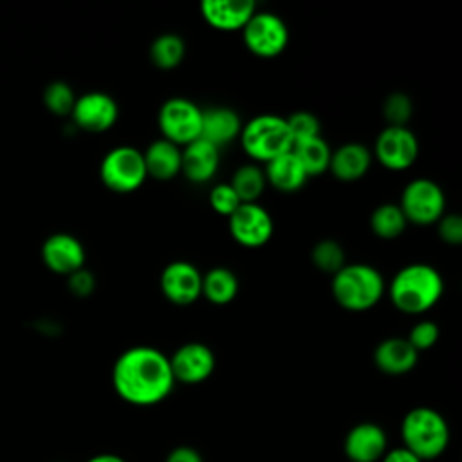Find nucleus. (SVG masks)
I'll list each match as a JSON object with an SVG mask.
<instances>
[{
	"mask_svg": "<svg viewBox=\"0 0 462 462\" xmlns=\"http://www.w3.org/2000/svg\"><path fill=\"white\" fill-rule=\"evenodd\" d=\"M99 177L103 184L116 193H132L146 180L143 152L123 144L112 148L101 161Z\"/></svg>",
	"mask_w": 462,
	"mask_h": 462,
	"instance_id": "obj_6",
	"label": "nucleus"
},
{
	"mask_svg": "<svg viewBox=\"0 0 462 462\" xmlns=\"http://www.w3.org/2000/svg\"><path fill=\"white\" fill-rule=\"evenodd\" d=\"M164 462H204V458L200 451L191 446H177L166 455Z\"/></svg>",
	"mask_w": 462,
	"mask_h": 462,
	"instance_id": "obj_37",
	"label": "nucleus"
},
{
	"mask_svg": "<svg viewBox=\"0 0 462 462\" xmlns=\"http://www.w3.org/2000/svg\"><path fill=\"white\" fill-rule=\"evenodd\" d=\"M291 150L298 157L300 164L303 166V170L309 177L321 175L323 171L328 170L332 150L321 135L294 143Z\"/></svg>",
	"mask_w": 462,
	"mask_h": 462,
	"instance_id": "obj_25",
	"label": "nucleus"
},
{
	"mask_svg": "<svg viewBox=\"0 0 462 462\" xmlns=\"http://www.w3.org/2000/svg\"><path fill=\"white\" fill-rule=\"evenodd\" d=\"M372 162L368 148L361 143H345L330 153L328 170L339 180H357L361 179Z\"/></svg>",
	"mask_w": 462,
	"mask_h": 462,
	"instance_id": "obj_21",
	"label": "nucleus"
},
{
	"mask_svg": "<svg viewBox=\"0 0 462 462\" xmlns=\"http://www.w3.org/2000/svg\"><path fill=\"white\" fill-rule=\"evenodd\" d=\"M399 208L408 222L428 226L444 215L446 197L431 179H413L404 186Z\"/></svg>",
	"mask_w": 462,
	"mask_h": 462,
	"instance_id": "obj_9",
	"label": "nucleus"
},
{
	"mask_svg": "<svg viewBox=\"0 0 462 462\" xmlns=\"http://www.w3.org/2000/svg\"><path fill=\"white\" fill-rule=\"evenodd\" d=\"M76 103L74 90L65 81H52L43 90V105L54 116H69Z\"/></svg>",
	"mask_w": 462,
	"mask_h": 462,
	"instance_id": "obj_30",
	"label": "nucleus"
},
{
	"mask_svg": "<svg viewBox=\"0 0 462 462\" xmlns=\"http://www.w3.org/2000/svg\"><path fill=\"white\" fill-rule=\"evenodd\" d=\"M240 204L242 202L236 197V193L233 191V188L229 186V182H220V184L213 186L209 191V206L213 208V211H217L224 217H229Z\"/></svg>",
	"mask_w": 462,
	"mask_h": 462,
	"instance_id": "obj_33",
	"label": "nucleus"
},
{
	"mask_svg": "<svg viewBox=\"0 0 462 462\" xmlns=\"http://www.w3.org/2000/svg\"><path fill=\"white\" fill-rule=\"evenodd\" d=\"M388 449V437L375 422L352 426L343 440V453L350 462H379Z\"/></svg>",
	"mask_w": 462,
	"mask_h": 462,
	"instance_id": "obj_15",
	"label": "nucleus"
},
{
	"mask_svg": "<svg viewBox=\"0 0 462 462\" xmlns=\"http://www.w3.org/2000/svg\"><path fill=\"white\" fill-rule=\"evenodd\" d=\"M168 359L175 383L182 384L204 383L217 365L213 350L200 341L180 345Z\"/></svg>",
	"mask_w": 462,
	"mask_h": 462,
	"instance_id": "obj_12",
	"label": "nucleus"
},
{
	"mask_svg": "<svg viewBox=\"0 0 462 462\" xmlns=\"http://www.w3.org/2000/svg\"><path fill=\"white\" fill-rule=\"evenodd\" d=\"M439 236L442 242L458 245L462 242V218L457 213H444L439 220Z\"/></svg>",
	"mask_w": 462,
	"mask_h": 462,
	"instance_id": "obj_35",
	"label": "nucleus"
},
{
	"mask_svg": "<svg viewBox=\"0 0 462 462\" xmlns=\"http://www.w3.org/2000/svg\"><path fill=\"white\" fill-rule=\"evenodd\" d=\"M263 173H265V180L283 193L298 191L300 188H303V184L309 179V175L305 173L303 166L300 164L292 150L265 162Z\"/></svg>",
	"mask_w": 462,
	"mask_h": 462,
	"instance_id": "obj_22",
	"label": "nucleus"
},
{
	"mask_svg": "<svg viewBox=\"0 0 462 462\" xmlns=\"http://www.w3.org/2000/svg\"><path fill=\"white\" fill-rule=\"evenodd\" d=\"M408 343L417 350V352H422V350H430L437 339H439V327L435 321L431 319H422V321H417L411 330H410V336L406 337Z\"/></svg>",
	"mask_w": 462,
	"mask_h": 462,
	"instance_id": "obj_34",
	"label": "nucleus"
},
{
	"mask_svg": "<svg viewBox=\"0 0 462 462\" xmlns=\"http://www.w3.org/2000/svg\"><path fill=\"white\" fill-rule=\"evenodd\" d=\"M254 11L253 0H204L200 4L202 18L218 31H242Z\"/></svg>",
	"mask_w": 462,
	"mask_h": 462,
	"instance_id": "obj_17",
	"label": "nucleus"
},
{
	"mask_svg": "<svg viewBox=\"0 0 462 462\" xmlns=\"http://www.w3.org/2000/svg\"><path fill=\"white\" fill-rule=\"evenodd\" d=\"M375 157L388 170H406L419 157V141L406 126H386L375 139Z\"/></svg>",
	"mask_w": 462,
	"mask_h": 462,
	"instance_id": "obj_11",
	"label": "nucleus"
},
{
	"mask_svg": "<svg viewBox=\"0 0 462 462\" xmlns=\"http://www.w3.org/2000/svg\"><path fill=\"white\" fill-rule=\"evenodd\" d=\"M240 143L244 152L260 162H269L292 148L285 117L274 114H262L249 119L240 130Z\"/></svg>",
	"mask_w": 462,
	"mask_h": 462,
	"instance_id": "obj_5",
	"label": "nucleus"
},
{
	"mask_svg": "<svg viewBox=\"0 0 462 462\" xmlns=\"http://www.w3.org/2000/svg\"><path fill=\"white\" fill-rule=\"evenodd\" d=\"M70 116L78 128L90 134H101L116 125L119 108L112 96L94 90L76 97Z\"/></svg>",
	"mask_w": 462,
	"mask_h": 462,
	"instance_id": "obj_13",
	"label": "nucleus"
},
{
	"mask_svg": "<svg viewBox=\"0 0 462 462\" xmlns=\"http://www.w3.org/2000/svg\"><path fill=\"white\" fill-rule=\"evenodd\" d=\"M383 114L388 126H406L411 116V101L404 92H392L383 103Z\"/></svg>",
	"mask_w": 462,
	"mask_h": 462,
	"instance_id": "obj_32",
	"label": "nucleus"
},
{
	"mask_svg": "<svg viewBox=\"0 0 462 462\" xmlns=\"http://www.w3.org/2000/svg\"><path fill=\"white\" fill-rule=\"evenodd\" d=\"M285 121L289 126L292 144L319 135V119L310 112L298 110V112L291 114L289 117H285Z\"/></svg>",
	"mask_w": 462,
	"mask_h": 462,
	"instance_id": "obj_31",
	"label": "nucleus"
},
{
	"mask_svg": "<svg viewBox=\"0 0 462 462\" xmlns=\"http://www.w3.org/2000/svg\"><path fill=\"white\" fill-rule=\"evenodd\" d=\"M112 386L125 402L134 406L162 402L175 386L168 356L146 345L125 350L112 366Z\"/></svg>",
	"mask_w": 462,
	"mask_h": 462,
	"instance_id": "obj_1",
	"label": "nucleus"
},
{
	"mask_svg": "<svg viewBox=\"0 0 462 462\" xmlns=\"http://www.w3.org/2000/svg\"><path fill=\"white\" fill-rule=\"evenodd\" d=\"M265 184H267L265 173L256 164L240 166L233 173V179L229 182V186L233 188L240 202H254L262 195Z\"/></svg>",
	"mask_w": 462,
	"mask_h": 462,
	"instance_id": "obj_28",
	"label": "nucleus"
},
{
	"mask_svg": "<svg viewBox=\"0 0 462 462\" xmlns=\"http://www.w3.org/2000/svg\"><path fill=\"white\" fill-rule=\"evenodd\" d=\"M157 121L162 139L186 146L200 137L202 110L188 97H170L161 105Z\"/></svg>",
	"mask_w": 462,
	"mask_h": 462,
	"instance_id": "obj_7",
	"label": "nucleus"
},
{
	"mask_svg": "<svg viewBox=\"0 0 462 462\" xmlns=\"http://www.w3.org/2000/svg\"><path fill=\"white\" fill-rule=\"evenodd\" d=\"M449 424L440 411L430 406L411 408L401 422V440L420 462L435 460L449 446Z\"/></svg>",
	"mask_w": 462,
	"mask_h": 462,
	"instance_id": "obj_3",
	"label": "nucleus"
},
{
	"mask_svg": "<svg viewBox=\"0 0 462 462\" xmlns=\"http://www.w3.org/2000/svg\"><path fill=\"white\" fill-rule=\"evenodd\" d=\"M240 130H242V121L233 108L211 106L202 110V126H200L199 139L208 141L218 150L220 146L238 137Z\"/></svg>",
	"mask_w": 462,
	"mask_h": 462,
	"instance_id": "obj_20",
	"label": "nucleus"
},
{
	"mask_svg": "<svg viewBox=\"0 0 462 462\" xmlns=\"http://www.w3.org/2000/svg\"><path fill=\"white\" fill-rule=\"evenodd\" d=\"M161 291L173 305H191L202 296V274L186 260L170 262L161 273Z\"/></svg>",
	"mask_w": 462,
	"mask_h": 462,
	"instance_id": "obj_14",
	"label": "nucleus"
},
{
	"mask_svg": "<svg viewBox=\"0 0 462 462\" xmlns=\"http://www.w3.org/2000/svg\"><path fill=\"white\" fill-rule=\"evenodd\" d=\"M245 47L258 58H274L289 43L285 22L269 11H254L242 29Z\"/></svg>",
	"mask_w": 462,
	"mask_h": 462,
	"instance_id": "obj_8",
	"label": "nucleus"
},
{
	"mask_svg": "<svg viewBox=\"0 0 462 462\" xmlns=\"http://www.w3.org/2000/svg\"><path fill=\"white\" fill-rule=\"evenodd\" d=\"M43 263L56 274H72L85 263L81 242L69 233H54L42 245Z\"/></svg>",
	"mask_w": 462,
	"mask_h": 462,
	"instance_id": "obj_16",
	"label": "nucleus"
},
{
	"mask_svg": "<svg viewBox=\"0 0 462 462\" xmlns=\"http://www.w3.org/2000/svg\"><path fill=\"white\" fill-rule=\"evenodd\" d=\"M444 291L440 273L428 263H408L390 283L392 303L406 314H422L435 307Z\"/></svg>",
	"mask_w": 462,
	"mask_h": 462,
	"instance_id": "obj_2",
	"label": "nucleus"
},
{
	"mask_svg": "<svg viewBox=\"0 0 462 462\" xmlns=\"http://www.w3.org/2000/svg\"><path fill=\"white\" fill-rule=\"evenodd\" d=\"M379 462H420V460L410 449H406L404 446H399V448H388Z\"/></svg>",
	"mask_w": 462,
	"mask_h": 462,
	"instance_id": "obj_38",
	"label": "nucleus"
},
{
	"mask_svg": "<svg viewBox=\"0 0 462 462\" xmlns=\"http://www.w3.org/2000/svg\"><path fill=\"white\" fill-rule=\"evenodd\" d=\"M330 287L339 307L363 312L379 303L384 292V280L381 273L368 263H345L332 274Z\"/></svg>",
	"mask_w": 462,
	"mask_h": 462,
	"instance_id": "obj_4",
	"label": "nucleus"
},
{
	"mask_svg": "<svg viewBox=\"0 0 462 462\" xmlns=\"http://www.w3.org/2000/svg\"><path fill=\"white\" fill-rule=\"evenodd\" d=\"M94 287H96V280L90 271L81 267L72 274H69V289L72 294L83 298V296H88L94 291Z\"/></svg>",
	"mask_w": 462,
	"mask_h": 462,
	"instance_id": "obj_36",
	"label": "nucleus"
},
{
	"mask_svg": "<svg viewBox=\"0 0 462 462\" xmlns=\"http://www.w3.org/2000/svg\"><path fill=\"white\" fill-rule=\"evenodd\" d=\"M87 462H126V460L119 455H114V453H99V455L90 457Z\"/></svg>",
	"mask_w": 462,
	"mask_h": 462,
	"instance_id": "obj_39",
	"label": "nucleus"
},
{
	"mask_svg": "<svg viewBox=\"0 0 462 462\" xmlns=\"http://www.w3.org/2000/svg\"><path fill=\"white\" fill-rule=\"evenodd\" d=\"M186 54L184 40L175 32H164L157 36L150 45V60L157 69H175Z\"/></svg>",
	"mask_w": 462,
	"mask_h": 462,
	"instance_id": "obj_26",
	"label": "nucleus"
},
{
	"mask_svg": "<svg viewBox=\"0 0 462 462\" xmlns=\"http://www.w3.org/2000/svg\"><path fill=\"white\" fill-rule=\"evenodd\" d=\"M310 258L318 269L330 273V274H336L345 265L343 247L336 240H330V238H325V240H319L318 244H314Z\"/></svg>",
	"mask_w": 462,
	"mask_h": 462,
	"instance_id": "obj_29",
	"label": "nucleus"
},
{
	"mask_svg": "<svg viewBox=\"0 0 462 462\" xmlns=\"http://www.w3.org/2000/svg\"><path fill=\"white\" fill-rule=\"evenodd\" d=\"M419 352L404 337L383 339L374 350L375 366L388 375H402L415 368Z\"/></svg>",
	"mask_w": 462,
	"mask_h": 462,
	"instance_id": "obj_19",
	"label": "nucleus"
},
{
	"mask_svg": "<svg viewBox=\"0 0 462 462\" xmlns=\"http://www.w3.org/2000/svg\"><path fill=\"white\" fill-rule=\"evenodd\" d=\"M146 175L157 180H170L180 173V148L166 139H155L143 153Z\"/></svg>",
	"mask_w": 462,
	"mask_h": 462,
	"instance_id": "obj_23",
	"label": "nucleus"
},
{
	"mask_svg": "<svg viewBox=\"0 0 462 462\" xmlns=\"http://www.w3.org/2000/svg\"><path fill=\"white\" fill-rule=\"evenodd\" d=\"M227 218L233 240L244 247H262L273 236V218L267 209L256 202H242Z\"/></svg>",
	"mask_w": 462,
	"mask_h": 462,
	"instance_id": "obj_10",
	"label": "nucleus"
},
{
	"mask_svg": "<svg viewBox=\"0 0 462 462\" xmlns=\"http://www.w3.org/2000/svg\"><path fill=\"white\" fill-rule=\"evenodd\" d=\"M220 150L204 139H195L180 150V171L191 182H208L218 170Z\"/></svg>",
	"mask_w": 462,
	"mask_h": 462,
	"instance_id": "obj_18",
	"label": "nucleus"
},
{
	"mask_svg": "<svg viewBox=\"0 0 462 462\" xmlns=\"http://www.w3.org/2000/svg\"><path fill=\"white\" fill-rule=\"evenodd\" d=\"M406 224H408V220H406L402 209L399 208V204H390V202L381 204L370 215L372 233L384 240L397 238L399 235H402L406 229Z\"/></svg>",
	"mask_w": 462,
	"mask_h": 462,
	"instance_id": "obj_27",
	"label": "nucleus"
},
{
	"mask_svg": "<svg viewBox=\"0 0 462 462\" xmlns=\"http://www.w3.org/2000/svg\"><path fill=\"white\" fill-rule=\"evenodd\" d=\"M238 280L227 267H213L202 276V296L213 305H226L235 300Z\"/></svg>",
	"mask_w": 462,
	"mask_h": 462,
	"instance_id": "obj_24",
	"label": "nucleus"
}]
</instances>
